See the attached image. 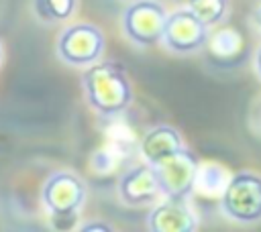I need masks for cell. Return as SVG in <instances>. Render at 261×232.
Instances as JSON below:
<instances>
[{
  "instance_id": "obj_6",
  "label": "cell",
  "mask_w": 261,
  "mask_h": 232,
  "mask_svg": "<svg viewBox=\"0 0 261 232\" xmlns=\"http://www.w3.org/2000/svg\"><path fill=\"white\" fill-rule=\"evenodd\" d=\"M104 33L90 22H75L61 31L57 39V55L73 67H88L100 61L104 53Z\"/></svg>"
},
{
  "instance_id": "obj_15",
  "label": "cell",
  "mask_w": 261,
  "mask_h": 232,
  "mask_svg": "<svg viewBox=\"0 0 261 232\" xmlns=\"http://www.w3.org/2000/svg\"><path fill=\"white\" fill-rule=\"evenodd\" d=\"M257 22H259V28H261V8H259V12H257Z\"/></svg>"
},
{
  "instance_id": "obj_7",
  "label": "cell",
  "mask_w": 261,
  "mask_h": 232,
  "mask_svg": "<svg viewBox=\"0 0 261 232\" xmlns=\"http://www.w3.org/2000/svg\"><path fill=\"white\" fill-rule=\"evenodd\" d=\"M167 10L157 0H137L122 12V31L137 47H155L161 43Z\"/></svg>"
},
{
  "instance_id": "obj_4",
  "label": "cell",
  "mask_w": 261,
  "mask_h": 232,
  "mask_svg": "<svg viewBox=\"0 0 261 232\" xmlns=\"http://www.w3.org/2000/svg\"><path fill=\"white\" fill-rule=\"evenodd\" d=\"M41 201L55 222H73L86 201V183L71 171H55L41 189Z\"/></svg>"
},
{
  "instance_id": "obj_5",
  "label": "cell",
  "mask_w": 261,
  "mask_h": 232,
  "mask_svg": "<svg viewBox=\"0 0 261 232\" xmlns=\"http://www.w3.org/2000/svg\"><path fill=\"white\" fill-rule=\"evenodd\" d=\"M208 37H210V26L202 22L188 6L167 12L161 33V43L165 45L167 51L181 57L194 55L206 47Z\"/></svg>"
},
{
  "instance_id": "obj_16",
  "label": "cell",
  "mask_w": 261,
  "mask_h": 232,
  "mask_svg": "<svg viewBox=\"0 0 261 232\" xmlns=\"http://www.w3.org/2000/svg\"><path fill=\"white\" fill-rule=\"evenodd\" d=\"M2 57H4V51H2V43H0V63H2Z\"/></svg>"
},
{
  "instance_id": "obj_11",
  "label": "cell",
  "mask_w": 261,
  "mask_h": 232,
  "mask_svg": "<svg viewBox=\"0 0 261 232\" xmlns=\"http://www.w3.org/2000/svg\"><path fill=\"white\" fill-rule=\"evenodd\" d=\"M77 0H33L35 16L45 24H59L73 16Z\"/></svg>"
},
{
  "instance_id": "obj_9",
  "label": "cell",
  "mask_w": 261,
  "mask_h": 232,
  "mask_svg": "<svg viewBox=\"0 0 261 232\" xmlns=\"http://www.w3.org/2000/svg\"><path fill=\"white\" fill-rule=\"evenodd\" d=\"M118 195L122 204L133 206V208L153 204L161 195L153 167L143 163V165L128 169L118 181Z\"/></svg>"
},
{
  "instance_id": "obj_2",
  "label": "cell",
  "mask_w": 261,
  "mask_h": 232,
  "mask_svg": "<svg viewBox=\"0 0 261 232\" xmlns=\"http://www.w3.org/2000/svg\"><path fill=\"white\" fill-rule=\"evenodd\" d=\"M157 177L159 193L167 199H188L198 185L200 161L184 144L171 155L151 165Z\"/></svg>"
},
{
  "instance_id": "obj_8",
  "label": "cell",
  "mask_w": 261,
  "mask_h": 232,
  "mask_svg": "<svg viewBox=\"0 0 261 232\" xmlns=\"http://www.w3.org/2000/svg\"><path fill=\"white\" fill-rule=\"evenodd\" d=\"M198 228V214L188 206V199H163L147 216V230L151 232H194Z\"/></svg>"
},
{
  "instance_id": "obj_13",
  "label": "cell",
  "mask_w": 261,
  "mask_h": 232,
  "mask_svg": "<svg viewBox=\"0 0 261 232\" xmlns=\"http://www.w3.org/2000/svg\"><path fill=\"white\" fill-rule=\"evenodd\" d=\"M80 230H112V226H108V224H84V226H80Z\"/></svg>"
},
{
  "instance_id": "obj_3",
  "label": "cell",
  "mask_w": 261,
  "mask_h": 232,
  "mask_svg": "<svg viewBox=\"0 0 261 232\" xmlns=\"http://www.w3.org/2000/svg\"><path fill=\"white\" fill-rule=\"evenodd\" d=\"M220 208L237 224L261 222V175L253 171L234 173L222 187Z\"/></svg>"
},
{
  "instance_id": "obj_14",
  "label": "cell",
  "mask_w": 261,
  "mask_h": 232,
  "mask_svg": "<svg viewBox=\"0 0 261 232\" xmlns=\"http://www.w3.org/2000/svg\"><path fill=\"white\" fill-rule=\"evenodd\" d=\"M255 69H257V75H259V79H261V47H259L257 53H255Z\"/></svg>"
},
{
  "instance_id": "obj_1",
  "label": "cell",
  "mask_w": 261,
  "mask_h": 232,
  "mask_svg": "<svg viewBox=\"0 0 261 232\" xmlns=\"http://www.w3.org/2000/svg\"><path fill=\"white\" fill-rule=\"evenodd\" d=\"M82 88L90 108L102 118H116L133 102V85L116 61H96L82 73Z\"/></svg>"
},
{
  "instance_id": "obj_10",
  "label": "cell",
  "mask_w": 261,
  "mask_h": 232,
  "mask_svg": "<svg viewBox=\"0 0 261 232\" xmlns=\"http://www.w3.org/2000/svg\"><path fill=\"white\" fill-rule=\"evenodd\" d=\"M179 147H184L181 134L169 124H159V126H153L143 136L139 151H141V157L147 165H155L157 161L171 155Z\"/></svg>"
},
{
  "instance_id": "obj_12",
  "label": "cell",
  "mask_w": 261,
  "mask_h": 232,
  "mask_svg": "<svg viewBox=\"0 0 261 232\" xmlns=\"http://www.w3.org/2000/svg\"><path fill=\"white\" fill-rule=\"evenodd\" d=\"M188 8L208 26L222 22L228 14L230 0H188Z\"/></svg>"
}]
</instances>
